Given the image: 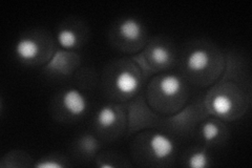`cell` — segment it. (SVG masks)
I'll return each mask as SVG.
<instances>
[{
  "instance_id": "1",
  "label": "cell",
  "mask_w": 252,
  "mask_h": 168,
  "mask_svg": "<svg viewBox=\"0 0 252 168\" xmlns=\"http://www.w3.org/2000/svg\"><path fill=\"white\" fill-rule=\"evenodd\" d=\"M62 105L69 115L79 117L88 109V101L80 91L69 89L62 95Z\"/></svg>"
},
{
  "instance_id": "2",
  "label": "cell",
  "mask_w": 252,
  "mask_h": 168,
  "mask_svg": "<svg viewBox=\"0 0 252 168\" xmlns=\"http://www.w3.org/2000/svg\"><path fill=\"white\" fill-rule=\"evenodd\" d=\"M149 147L155 158L163 160L169 158L175 151V144L170 138L163 134H156L149 142Z\"/></svg>"
},
{
  "instance_id": "3",
  "label": "cell",
  "mask_w": 252,
  "mask_h": 168,
  "mask_svg": "<svg viewBox=\"0 0 252 168\" xmlns=\"http://www.w3.org/2000/svg\"><path fill=\"white\" fill-rule=\"evenodd\" d=\"M39 52H40V46L34 39L30 37L21 38L15 46V53L17 55V57L25 61L36 59Z\"/></svg>"
},
{
  "instance_id": "4",
  "label": "cell",
  "mask_w": 252,
  "mask_h": 168,
  "mask_svg": "<svg viewBox=\"0 0 252 168\" xmlns=\"http://www.w3.org/2000/svg\"><path fill=\"white\" fill-rule=\"evenodd\" d=\"M116 89L123 95L135 94L140 86V81L137 76L128 70H123L116 77Z\"/></svg>"
},
{
  "instance_id": "5",
  "label": "cell",
  "mask_w": 252,
  "mask_h": 168,
  "mask_svg": "<svg viewBox=\"0 0 252 168\" xmlns=\"http://www.w3.org/2000/svg\"><path fill=\"white\" fill-rule=\"evenodd\" d=\"M119 34L127 41H137L143 34V28L138 20L127 18L119 26Z\"/></svg>"
},
{
  "instance_id": "6",
  "label": "cell",
  "mask_w": 252,
  "mask_h": 168,
  "mask_svg": "<svg viewBox=\"0 0 252 168\" xmlns=\"http://www.w3.org/2000/svg\"><path fill=\"white\" fill-rule=\"evenodd\" d=\"M209 54L205 50H194L187 57V67L194 73L204 70L209 65Z\"/></svg>"
},
{
  "instance_id": "7",
  "label": "cell",
  "mask_w": 252,
  "mask_h": 168,
  "mask_svg": "<svg viewBox=\"0 0 252 168\" xmlns=\"http://www.w3.org/2000/svg\"><path fill=\"white\" fill-rule=\"evenodd\" d=\"M183 83L181 79L176 75H166L164 76L159 83V87L163 95L166 97H175L181 90H182Z\"/></svg>"
},
{
  "instance_id": "8",
  "label": "cell",
  "mask_w": 252,
  "mask_h": 168,
  "mask_svg": "<svg viewBox=\"0 0 252 168\" xmlns=\"http://www.w3.org/2000/svg\"><path fill=\"white\" fill-rule=\"evenodd\" d=\"M233 106L232 100L224 94L217 95L211 101V108L218 116H227Z\"/></svg>"
},
{
  "instance_id": "9",
  "label": "cell",
  "mask_w": 252,
  "mask_h": 168,
  "mask_svg": "<svg viewBox=\"0 0 252 168\" xmlns=\"http://www.w3.org/2000/svg\"><path fill=\"white\" fill-rule=\"evenodd\" d=\"M118 119L117 111L110 106L102 107L97 114V123L102 129H109L112 127Z\"/></svg>"
},
{
  "instance_id": "10",
  "label": "cell",
  "mask_w": 252,
  "mask_h": 168,
  "mask_svg": "<svg viewBox=\"0 0 252 168\" xmlns=\"http://www.w3.org/2000/svg\"><path fill=\"white\" fill-rule=\"evenodd\" d=\"M58 43L62 49L70 50L77 45L78 38L75 32L70 29H62L57 34Z\"/></svg>"
},
{
  "instance_id": "11",
  "label": "cell",
  "mask_w": 252,
  "mask_h": 168,
  "mask_svg": "<svg viewBox=\"0 0 252 168\" xmlns=\"http://www.w3.org/2000/svg\"><path fill=\"white\" fill-rule=\"evenodd\" d=\"M152 59L154 60L155 63H157V65H166L170 59V54L166 47L161 45L156 46L152 51Z\"/></svg>"
},
{
  "instance_id": "12",
  "label": "cell",
  "mask_w": 252,
  "mask_h": 168,
  "mask_svg": "<svg viewBox=\"0 0 252 168\" xmlns=\"http://www.w3.org/2000/svg\"><path fill=\"white\" fill-rule=\"evenodd\" d=\"M209 158L205 151H198L190 156L188 160V166L191 168H204L208 166Z\"/></svg>"
},
{
  "instance_id": "13",
  "label": "cell",
  "mask_w": 252,
  "mask_h": 168,
  "mask_svg": "<svg viewBox=\"0 0 252 168\" xmlns=\"http://www.w3.org/2000/svg\"><path fill=\"white\" fill-rule=\"evenodd\" d=\"M219 134H220V130L216 123L207 122L206 124H204L202 129V135L205 141L207 142L215 141L219 137Z\"/></svg>"
},
{
  "instance_id": "14",
  "label": "cell",
  "mask_w": 252,
  "mask_h": 168,
  "mask_svg": "<svg viewBox=\"0 0 252 168\" xmlns=\"http://www.w3.org/2000/svg\"><path fill=\"white\" fill-rule=\"evenodd\" d=\"M37 168H62L63 164L56 161H43L36 164Z\"/></svg>"
},
{
  "instance_id": "15",
  "label": "cell",
  "mask_w": 252,
  "mask_h": 168,
  "mask_svg": "<svg viewBox=\"0 0 252 168\" xmlns=\"http://www.w3.org/2000/svg\"><path fill=\"white\" fill-rule=\"evenodd\" d=\"M110 167H114V166L110 164H102L101 165V168H110Z\"/></svg>"
}]
</instances>
